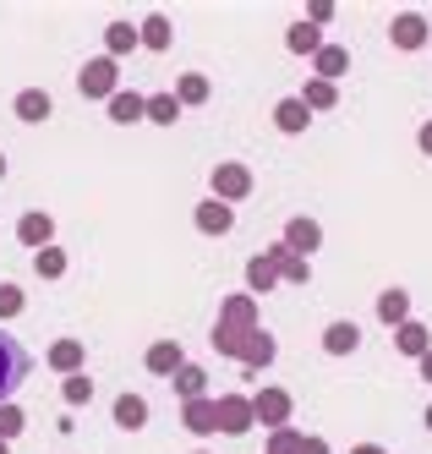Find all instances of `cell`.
I'll list each match as a JSON object with an SVG mask.
<instances>
[{
	"instance_id": "cell-18",
	"label": "cell",
	"mask_w": 432,
	"mask_h": 454,
	"mask_svg": "<svg viewBox=\"0 0 432 454\" xmlns=\"http://www.w3.org/2000/svg\"><path fill=\"white\" fill-rule=\"evenodd\" d=\"M219 323H230V329H263L257 323V296H247V290L241 296H224L219 301Z\"/></svg>"
},
{
	"instance_id": "cell-9",
	"label": "cell",
	"mask_w": 432,
	"mask_h": 454,
	"mask_svg": "<svg viewBox=\"0 0 432 454\" xmlns=\"http://www.w3.org/2000/svg\"><path fill=\"white\" fill-rule=\"evenodd\" d=\"M17 241H22L27 252H44V247H55V219H50L44 208H27V214L17 219Z\"/></svg>"
},
{
	"instance_id": "cell-34",
	"label": "cell",
	"mask_w": 432,
	"mask_h": 454,
	"mask_svg": "<svg viewBox=\"0 0 432 454\" xmlns=\"http://www.w3.org/2000/svg\"><path fill=\"white\" fill-rule=\"evenodd\" d=\"M279 285H312V263H307V257H295L290 247L279 257Z\"/></svg>"
},
{
	"instance_id": "cell-7",
	"label": "cell",
	"mask_w": 432,
	"mask_h": 454,
	"mask_svg": "<svg viewBox=\"0 0 432 454\" xmlns=\"http://www.w3.org/2000/svg\"><path fill=\"white\" fill-rule=\"evenodd\" d=\"M295 257H307V263H312V252L323 247V224L318 219H307V214H295V219H285V236H279Z\"/></svg>"
},
{
	"instance_id": "cell-45",
	"label": "cell",
	"mask_w": 432,
	"mask_h": 454,
	"mask_svg": "<svg viewBox=\"0 0 432 454\" xmlns=\"http://www.w3.org/2000/svg\"><path fill=\"white\" fill-rule=\"evenodd\" d=\"M0 454H12V443H0Z\"/></svg>"
},
{
	"instance_id": "cell-33",
	"label": "cell",
	"mask_w": 432,
	"mask_h": 454,
	"mask_svg": "<svg viewBox=\"0 0 432 454\" xmlns=\"http://www.w3.org/2000/svg\"><path fill=\"white\" fill-rule=\"evenodd\" d=\"M60 400L72 405V411H77V405H88V400H93V378H88V372H72V378H60Z\"/></svg>"
},
{
	"instance_id": "cell-16",
	"label": "cell",
	"mask_w": 432,
	"mask_h": 454,
	"mask_svg": "<svg viewBox=\"0 0 432 454\" xmlns=\"http://www.w3.org/2000/svg\"><path fill=\"white\" fill-rule=\"evenodd\" d=\"M110 110V121L115 126H137V121H148V93H137V88H121L115 99L105 105Z\"/></svg>"
},
{
	"instance_id": "cell-5",
	"label": "cell",
	"mask_w": 432,
	"mask_h": 454,
	"mask_svg": "<svg viewBox=\"0 0 432 454\" xmlns=\"http://www.w3.org/2000/svg\"><path fill=\"white\" fill-rule=\"evenodd\" d=\"M22 378H27V350H22V340H12L6 329H0V405L17 395Z\"/></svg>"
},
{
	"instance_id": "cell-11",
	"label": "cell",
	"mask_w": 432,
	"mask_h": 454,
	"mask_svg": "<svg viewBox=\"0 0 432 454\" xmlns=\"http://www.w3.org/2000/svg\"><path fill=\"white\" fill-rule=\"evenodd\" d=\"M427 34H432V27H427L421 12H400V17L389 22V44H394V50H421Z\"/></svg>"
},
{
	"instance_id": "cell-17",
	"label": "cell",
	"mask_w": 432,
	"mask_h": 454,
	"mask_svg": "<svg viewBox=\"0 0 432 454\" xmlns=\"http://www.w3.org/2000/svg\"><path fill=\"white\" fill-rule=\"evenodd\" d=\"M12 110H17V121H27V126H44V121L55 115V99H50L44 88H22Z\"/></svg>"
},
{
	"instance_id": "cell-15",
	"label": "cell",
	"mask_w": 432,
	"mask_h": 454,
	"mask_svg": "<svg viewBox=\"0 0 432 454\" xmlns=\"http://www.w3.org/2000/svg\"><path fill=\"white\" fill-rule=\"evenodd\" d=\"M137 44H143V50H153V55H164V50L176 44V27H170V17H164V12H148V17L137 22Z\"/></svg>"
},
{
	"instance_id": "cell-25",
	"label": "cell",
	"mask_w": 432,
	"mask_h": 454,
	"mask_svg": "<svg viewBox=\"0 0 432 454\" xmlns=\"http://www.w3.org/2000/svg\"><path fill=\"white\" fill-rule=\"evenodd\" d=\"M274 356H279V345H274V334H269V329H257V334L247 340V350H241V367H247V372H263V367H269V362H274Z\"/></svg>"
},
{
	"instance_id": "cell-21",
	"label": "cell",
	"mask_w": 432,
	"mask_h": 454,
	"mask_svg": "<svg viewBox=\"0 0 432 454\" xmlns=\"http://www.w3.org/2000/svg\"><path fill=\"white\" fill-rule=\"evenodd\" d=\"M170 93L181 99V110H197V105H208V99H214V82H208L203 72H181Z\"/></svg>"
},
{
	"instance_id": "cell-46",
	"label": "cell",
	"mask_w": 432,
	"mask_h": 454,
	"mask_svg": "<svg viewBox=\"0 0 432 454\" xmlns=\"http://www.w3.org/2000/svg\"><path fill=\"white\" fill-rule=\"evenodd\" d=\"M192 454H208V449H192Z\"/></svg>"
},
{
	"instance_id": "cell-38",
	"label": "cell",
	"mask_w": 432,
	"mask_h": 454,
	"mask_svg": "<svg viewBox=\"0 0 432 454\" xmlns=\"http://www.w3.org/2000/svg\"><path fill=\"white\" fill-rule=\"evenodd\" d=\"M307 22H312V27H323V22H334V6H328V0H312V6H307Z\"/></svg>"
},
{
	"instance_id": "cell-3",
	"label": "cell",
	"mask_w": 432,
	"mask_h": 454,
	"mask_svg": "<svg viewBox=\"0 0 432 454\" xmlns=\"http://www.w3.org/2000/svg\"><path fill=\"white\" fill-rule=\"evenodd\" d=\"M208 198H219V203H247V198H252V170L236 165V159L214 165V176H208Z\"/></svg>"
},
{
	"instance_id": "cell-2",
	"label": "cell",
	"mask_w": 432,
	"mask_h": 454,
	"mask_svg": "<svg viewBox=\"0 0 432 454\" xmlns=\"http://www.w3.org/2000/svg\"><path fill=\"white\" fill-rule=\"evenodd\" d=\"M252 416H257V427H290V416H295V400H290V388H274V383H263L257 395H252Z\"/></svg>"
},
{
	"instance_id": "cell-37",
	"label": "cell",
	"mask_w": 432,
	"mask_h": 454,
	"mask_svg": "<svg viewBox=\"0 0 432 454\" xmlns=\"http://www.w3.org/2000/svg\"><path fill=\"white\" fill-rule=\"evenodd\" d=\"M307 433H295V427H274L269 433V454H302Z\"/></svg>"
},
{
	"instance_id": "cell-22",
	"label": "cell",
	"mask_w": 432,
	"mask_h": 454,
	"mask_svg": "<svg viewBox=\"0 0 432 454\" xmlns=\"http://www.w3.org/2000/svg\"><path fill=\"white\" fill-rule=\"evenodd\" d=\"M274 126H279L285 137H302L307 126H312V110H307V105L290 93V99H279V105H274Z\"/></svg>"
},
{
	"instance_id": "cell-31",
	"label": "cell",
	"mask_w": 432,
	"mask_h": 454,
	"mask_svg": "<svg viewBox=\"0 0 432 454\" xmlns=\"http://www.w3.org/2000/svg\"><path fill=\"white\" fill-rule=\"evenodd\" d=\"M131 50H137V27H131V22H110V27H105V55L121 60V55H131Z\"/></svg>"
},
{
	"instance_id": "cell-32",
	"label": "cell",
	"mask_w": 432,
	"mask_h": 454,
	"mask_svg": "<svg viewBox=\"0 0 432 454\" xmlns=\"http://www.w3.org/2000/svg\"><path fill=\"white\" fill-rule=\"evenodd\" d=\"M148 121L153 126H176L181 121V99L176 93H148Z\"/></svg>"
},
{
	"instance_id": "cell-6",
	"label": "cell",
	"mask_w": 432,
	"mask_h": 454,
	"mask_svg": "<svg viewBox=\"0 0 432 454\" xmlns=\"http://www.w3.org/2000/svg\"><path fill=\"white\" fill-rule=\"evenodd\" d=\"M219 405V433L224 438H247L257 427V416H252V395H214Z\"/></svg>"
},
{
	"instance_id": "cell-12",
	"label": "cell",
	"mask_w": 432,
	"mask_h": 454,
	"mask_svg": "<svg viewBox=\"0 0 432 454\" xmlns=\"http://www.w3.org/2000/svg\"><path fill=\"white\" fill-rule=\"evenodd\" d=\"M181 427H186L192 438H214V433H219V405H214V395H208V400H186V405H181Z\"/></svg>"
},
{
	"instance_id": "cell-1",
	"label": "cell",
	"mask_w": 432,
	"mask_h": 454,
	"mask_svg": "<svg viewBox=\"0 0 432 454\" xmlns=\"http://www.w3.org/2000/svg\"><path fill=\"white\" fill-rule=\"evenodd\" d=\"M77 93H82V99H93V105H110L115 93H121V60H110V55L82 60V72H77Z\"/></svg>"
},
{
	"instance_id": "cell-42",
	"label": "cell",
	"mask_w": 432,
	"mask_h": 454,
	"mask_svg": "<svg viewBox=\"0 0 432 454\" xmlns=\"http://www.w3.org/2000/svg\"><path fill=\"white\" fill-rule=\"evenodd\" d=\"M416 367H421V378H427V383H432V350H427V356H421V362H416Z\"/></svg>"
},
{
	"instance_id": "cell-40",
	"label": "cell",
	"mask_w": 432,
	"mask_h": 454,
	"mask_svg": "<svg viewBox=\"0 0 432 454\" xmlns=\"http://www.w3.org/2000/svg\"><path fill=\"white\" fill-rule=\"evenodd\" d=\"M302 454H334V449H328V438H307V443H302Z\"/></svg>"
},
{
	"instance_id": "cell-20",
	"label": "cell",
	"mask_w": 432,
	"mask_h": 454,
	"mask_svg": "<svg viewBox=\"0 0 432 454\" xmlns=\"http://www.w3.org/2000/svg\"><path fill=\"white\" fill-rule=\"evenodd\" d=\"M312 67H318V82H334V88H340V77L350 72V50H345V44H323V50L312 55Z\"/></svg>"
},
{
	"instance_id": "cell-30",
	"label": "cell",
	"mask_w": 432,
	"mask_h": 454,
	"mask_svg": "<svg viewBox=\"0 0 432 454\" xmlns=\"http://www.w3.org/2000/svg\"><path fill=\"white\" fill-rule=\"evenodd\" d=\"M66 269H72V257H66L60 247H44V252H33V274H39V279H66Z\"/></svg>"
},
{
	"instance_id": "cell-39",
	"label": "cell",
	"mask_w": 432,
	"mask_h": 454,
	"mask_svg": "<svg viewBox=\"0 0 432 454\" xmlns=\"http://www.w3.org/2000/svg\"><path fill=\"white\" fill-rule=\"evenodd\" d=\"M416 148L432 159V121H421V132H416Z\"/></svg>"
},
{
	"instance_id": "cell-10",
	"label": "cell",
	"mask_w": 432,
	"mask_h": 454,
	"mask_svg": "<svg viewBox=\"0 0 432 454\" xmlns=\"http://www.w3.org/2000/svg\"><path fill=\"white\" fill-rule=\"evenodd\" d=\"M143 367H148L153 378H176V372L186 367V350H181V340H153V345L143 350Z\"/></svg>"
},
{
	"instance_id": "cell-4",
	"label": "cell",
	"mask_w": 432,
	"mask_h": 454,
	"mask_svg": "<svg viewBox=\"0 0 432 454\" xmlns=\"http://www.w3.org/2000/svg\"><path fill=\"white\" fill-rule=\"evenodd\" d=\"M279 257H285V241L263 247L247 263V296H274V290H279Z\"/></svg>"
},
{
	"instance_id": "cell-24",
	"label": "cell",
	"mask_w": 432,
	"mask_h": 454,
	"mask_svg": "<svg viewBox=\"0 0 432 454\" xmlns=\"http://www.w3.org/2000/svg\"><path fill=\"white\" fill-rule=\"evenodd\" d=\"M378 317L389 323V329H400V323H411V290H400V285H389L383 296H378Z\"/></svg>"
},
{
	"instance_id": "cell-23",
	"label": "cell",
	"mask_w": 432,
	"mask_h": 454,
	"mask_svg": "<svg viewBox=\"0 0 432 454\" xmlns=\"http://www.w3.org/2000/svg\"><path fill=\"white\" fill-rule=\"evenodd\" d=\"M394 350L400 356H411V362H421V356L432 350V334H427V323H400V329H394Z\"/></svg>"
},
{
	"instance_id": "cell-43",
	"label": "cell",
	"mask_w": 432,
	"mask_h": 454,
	"mask_svg": "<svg viewBox=\"0 0 432 454\" xmlns=\"http://www.w3.org/2000/svg\"><path fill=\"white\" fill-rule=\"evenodd\" d=\"M421 421H427V433H432V405H427V416H421Z\"/></svg>"
},
{
	"instance_id": "cell-36",
	"label": "cell",
	"mask_w": 432,
	"mask_h": 454,
	"mask_svg": "<svg viewBox=\"0 0 432 454\" xmlns=\"http://www.w3.org/2000/svg\"><path fill=\"white\" fill-rule=\"evenodd\" d=\"M22 307H27V296H22V285H0V323H12V317H22Z\"/></svg>"
},
{
	"instance_id": "cell-28",
	"label": "cell",
	"mask_w": 432,
	"mask_h": 454,
	"mask_svg": "<svg viewBox=\"0 0 432 454\" xmlns=\"http://www.w3.org/2000/svg\"><path fill=\"white\" fill-rule=\"evenodd\" d=\"M170 383H176L181 405H186V400H208V372H203V367H192V362H186V367H181Z\"/></svg>"
},
{
	"instance_id": "cell-19",
	"label": "cell",
	"mask_w": 432,
	"mask_h": 454,
	"mask_svg": "<svg viewBox=\"0 0 432 454\" xmlns=\"http://www.w3.org/2000/svg\"><path fill=\"white\" fill-rule=\"evenodd\" d=\"M323 350H328V356H356V350H361V329H356L350 317H334V323L323 329Z\"/></svg>"
},
{
	"instance_id": "cell-44",
	"label": "cell",
	"mask_w": 432,
	"mask_h": 454,
	"mask_svg": "<svg viewBox=\"0 0 432 454\" xmlns=\"http://www.w3.org/2000/svg\"><path fill=\"white\" fill-rule=\"evenodd\" d=\"M0 181H6V153H0Z\"/></svg>"
},
{
	"instance_id": "cell-13",
	"label": "cell",
	"mask_w": 432,
	"mask_h": 454,
	"mask_svg": "<svg viewBox=\"0 0 432 454\" xmlns=\"http://www.w3.org/2000/svg\"><path fill=\"white\" fill-rule=\"evenodd\" d=\"M82 362H88V345H82V340H55V345L44 350V367H50V372H60V378L82 372Z\"/></svg>"
},
{
	"instance_id": "cell-29",
	"label": "cell",
	"mask_w": 432,
	"mask_h": 454,
	"mask_svg": "<svg viewBox=\"0 0 432 454\" xmlns=\"http://www.w3.org/2000/svg\"><path fill=\"white\" fill-rule=\"evenodd\" d=\"M252 334H257V329H230V323H214V350L230 356V362H241V350H247Z\"/></svg>"
},
{
	"instance_id": "cell-27",
	"label": "cell",
	"mask_w": 432,
	"mask_h": 454,
	"mask_svg": "<svg viewBox=\"0 0 432 454\" xmlns=\"http://www.w3.org/2000/svg\"><path fill=\"white\" fill-rule=\"evenodd\" d=\"M295 99H302L312 115H323V110H334V105H340V88H334V82H318V77H307V88L295 93Z\"/></svg>"
},
{
	"instance_id": "cell-41",
	"label": "cell",
	"mask_w": 432,
	"mask_h": 454,
	"mask_svg": "<svg viewBox=\"0 0 432 454\" xmlns=\"http://www.w3.org/2000/svg\"><path fill=\"white\" fill-rule=\"evenodd\" d=\"M350 454H389V449H383V443H356Z\"/></svg>"
},
{
	"instance_id": "cell-26",
	"label": "cell",
	"mask_w": 432,
	"mask_h": 454,
	"mask_svg": "<svg viewBox=\"0 0 432 454\" xmlns=\"http://www.w3.org/2000/svg\"><path fill=\"white\" fill-rule=\"evenodd\" d=\"M285 50H290V55H318V50H323V27H312L307 17H302V22H290Z\"/></svg>"
},
{
	"instance_id": "cell-35",
	"label": "cell",
	"mask_w": 432,
	"mask_h": 454,
	"mask_svg": "<svg viewBox=\"0 0 432 454\" xmlns=\"http://www.w3.org/2000/svg\"><path fill=\"white\" fill-rule=\"evenodd\" d=\"M22 427H27L22 405H17V400H6V405H0V443H12V438H17Z\"/></svg>"
},
{
	"instance_id": "cell-14",
	"label": "cell",
	"mask_w": 432,
	"mask_h": 454,
	"mask_svg": "<svg viewBox=\"0 0 432 454\" xmlns=\"http://www.w3.org/2000/svg\"><path fill=\"white\" fill-rule=\"evenodd\" d=\"M110 416H115V427H121V433H143V427H148V400L126 388V395H115Z\"/></svg>"
},
{
	"instance_id": "cell-8",
	"label": "cell",
	"mask_w": 432,
	"mask_h": 454,
	"mask_svg": "<svg viewBox=\"0 0 432 454\" xmlns=\"http://www.w3.org/2000/svg\"><path fill=\"white\" fill-rule=\"evenodd\" d=\"M192 224H197L203 236H230V231H236V208L219 203V198H203V203L192 208Z\"/></svg>"
}]
</instances>
